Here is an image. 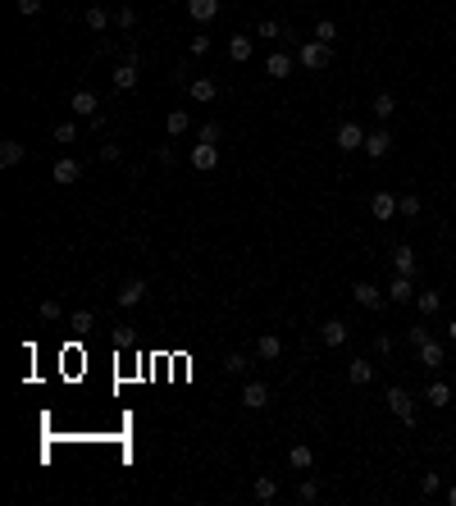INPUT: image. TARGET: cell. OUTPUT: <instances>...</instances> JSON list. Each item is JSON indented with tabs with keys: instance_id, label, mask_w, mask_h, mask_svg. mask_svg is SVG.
I'll list each match as a JSON object with an SVG mask.
<instances>
[{
	"instance_id": "cell-1",
	"label": "cell",
	"mask_w": 456,
	"mask_h": 506,
	"mask_svg": "<svg viewBox=\"0 0 456 506\" xmlns=\"http://www.w3.org/2000/svg\"><path fill=\"white\" fill-rule=\"evenodd\" d=\"M297 64L310 73H319V69H328L333 64V46H324V42H306L302 51H297Z\"/></svg>"
},
{
	"instance_id": "cell-2",
	"label": "cell",
	"mask_w": 456,
	"mask_h": 506,
	"mask_svg": "<svg viewBox=\"0 0 456 506\" xmlns=\"http://www.w3.org/2000/svg\"><path fill=\"white\" fill-rule=\"evenodd\" d=\"M383 402H388V411H393L397 420L406 424V429L415 424V397L406 393V388H388V397H383Z\"/></svg>"
},
{
	"instance_id": "cell-3",
	"label": "cell",
	"mask_w": 456,
	"mask_h": 506,
	"mask_svg": "<svg viewBox=\"0 0 456 506\" xmlns=\"http://www.w3.org/2000/svg\"><path fill=\"white\" fill-rule=\"evenodd\" d=\"M365 137H370V132H365L361 123H352V119H347V123H338V132H333L338 151H347V155H352V151H365Z\"/></svg>"
},
{
	"instance_id": "cell-4",
	"label": "cell",
	"mask_w": 456,
	"mask_h": 506,
	"mask_svg": "<svg viewBox=\"0 0 456 506\" xmlns=\"http://www.w3.org/2000/svg\"><path fill=\"white\" fill-rule=\"evenodd\" d=\"M192 169H197V173H215L219 169V146L197 142V146H192Z\"/></svg>"
},
{
	"instance_id": "cell-5",
	"label": "cell",
	"mask_w": 456,
	"mask_h": 506,
	"mask_svg": "<svg viewBox=\"0 0 456 506\" xmlns=\"http://www.w3.org/2000/svg\"><path fill=\"white\" fill-rule=\"evenodd\" d=\"M242 406H247V411H265L269 406V388L260 383V378H247V383H242Z\"/></svg>"
},
{
	"instance_id": "cell-6",
	"label": "cell",
	"mask_w": 456,
	"mask_h": 506,
	"mask_svg": "<svg viewBox=\"0 0 456 506\" xmlns=\"http://www.w3.org/2000/svg\"><path fill=\"white\" fill-rule=\"evenodd\" d=\"M187 96H192L197 105H210V101L219 96V82H215V78H192V82H187Z\"/></svg>"
},
{
	"instance_id": "cell-7",
	"label": "cell",
	"mask_w": 456,
	"mask_h": 506,
	"mask_svg": "<svg viewBox=\"0 0 456 506\" xmlns=\"http://www.w3.org/2000/svg\"><path fill=\"white\" fill-rule=\"evenodd\" d=\"M51 178L69 187V183H78V178H82V164H78V160H69V155H60V160L51 164Z\"/></svg>"
},
{
	"instance_id": "cell-8",
	"label": "cell",
	"mask_w": 456,
	"mask_h": 506,
	"mask_svg": "<svg viewBox=\"0 0 456 506\" xmlns=\"http://www.w3.org/2000/svg\"><path fill=\"white\" fill-rule=\"evenodd\" d=\"M415 352H420V365L424 369H443V361H448V347H443L438 338H429V343L415 347Z\"/></svg>"
},
{
	"instance_id": "cell-9",
	"label": "cell",
	"mask_w": 456,
	"mask_h": 506,
	"mask_svg": "<svg viewBox=\"0 0 456 506\" xmlns=\"http://www.w3.org/2000/svg\"><path fill=\"white\" fill-rule=\"evenodd\" d=\"M69 110L78 114V119H96V114H101V101H96L92 92H73L69 96Z\"/></svg>"
},
{
	"instance_id": "cell-10",
	"label": "cell",
	"mask_w": 456,
	"mask_h": 506,
	"mask_svg": "<svg viewBox=\"0 0 456 506\" xmlns=\"http://www.w3.org/2000/svg\"><path fill=\"white\" fill-rule=\"evenodd\" d=\"M114 301H119L123 310H133L137 301H147V283H142V278H128V283H123L119 292H114Z\"/></svg>"
},
{
	"instance_id": "cell-11",
	"label": "cell",
	"mask_w": 456,
	"mask_h": 506,
	"mask_svg": "<svg viewBox=\"0 0 456 506\" xmlns=\"http://www.w3.org/2000/svg\"><path fill=\"white\" fill-rule=\"evenodd\" d=\"M388 151H393V132H388V128H374L370 137H365V155H370V160H383Z\"/></svg>"
},
{
	"instance_id": "cell-12",
	"label": "cell",
	"mask_w": 456,
	"mask_h": 506,
	"mask_svg": "<svg viewBox=\"0 0 456 506\" xmlns=\"http://www.w3.org/2000/svg\"><path fill=\"white\" fill-rule=\"evenodd\" d=\"M352 297H356V301H361V306H365V310H383V292H379V288H374V283H365V278H361V283H356V288H352Z\"/></svg>"
},
{
	"instance_id": "cell-13",
	"label": "cell",
	"mask_w": 456,
	"mask_h": 506,
	"mask_svg": "<svg viewBox=\"0 0 456 506\" xmlns=\"http://www.w3.org/2000/svg\"><path fill=\"white\" fill-rule=\"evenodd\" d=\"M251 51H256V42H251L247 32L228 37V60H233V64H247V60H251Z\"/></svg>"
},
{
	"instance_id": "cell-14",
	"label": "cell",
	"mask_w": 456,
	"mask_h": 506,
	"mask_svg": "<svg viewBox=\"0 0 456 506\" xmlns=\"http://www.w3.org/2000/svg\"><path fill=\"white\" fill-rule=\"evenodd\" d=\"M137 78H142V73H137V64H128V60H123L119 69L110 73V82H114V92H133V87H137Z\"/></svg>"
},
{
	"instance_id": "cell-15",
	"label": "cell",
	"mask_w": 456,
	"mask_h": 506,
	"mask_svg": "<svg viewBox=\"0 0 456 506\" xmlns=\"http://www.w3.org/2000/svg\"><path fill=\"white\" fill-rule=\"evenodd\" d=\"M251 493H256V502H260V506H269V502L278 498V479H274V474H256Z\"/></svg>"
},
{
	"instance_id": "cell-16",
	"label": "cell",
	"mask_w": 456,
	"mask_h": 506,
	"mask_svg": "<svg viewBox=\"0 0 456 506\" xmlns=\"http://www.w3.org/2000/svg\"><path fill=\"white\" fill-rule=\"evenodd\" d=\"M370 215L374 219H393L397 215V197H393V192H374V197H370Z\"/></svg>"
},
{
	"instance_id": "cell-17",
	"label": "cell",
	"mask_w": 456,
	"mask_h": 506,
	"mask_svg": "<svg viewBox=\"0 0 456 506\" xmlns=\"http://www.w3.org/2000/svg\"><path fill=\"white\" fill-rule=\"evenodd\" d=\"M388 297H393V306H406V301H415V283H411V274H397V278H393V288H388Z\"/></svg>"
},
{
	"instance_id": "cell-18",
	"label": "cell",
	"mask_w": 456,
	"mask_h": 506,
	"mask_svg": "<svg viewBox=\"0 0 456 506\" xmlns=\"http://www.w3.org/2000/svg\"><path fill=\"white\" fill-rule=\"evenodd\" d=\"M187 14L197 18V23H215L219 18V0H187Z\"/></svg>"
},
{
	"instance_id": "cell-19",
	"label": "cell",
	"mask_w": 456,
	"mask_h": 506,
	"mask_svg": "<svg viewBox=\"0 0 456 506\" xmlns=\"http://www.w3.org/2000/svg\"><path fill=\"white\" fill-rule=\"evenodd\" d=\"M424 402H429L433 411H443V406H452V388L443 383V378H433V383L424 388Z\"/></svg>"
},
{
	"instance_id": "cell-20",
	"label": "cell",
	"mask_w": 456,
	"mask_h": 506,
	"mask_svg": "<svg viewBox=\"0 0 456 506\" xmlns=\"http://www.w3.org/2000/svg\"><path fill=\"white\" fill-rule=\"evenodd\" d=\"M164 132H169V137L192 132V114H187V110H169V114H164Z\"/></svg>"
},
{
	"instance_id": "cell-21",
	"label": "cell",
	"mask_w": 456,
	"mask_h": 506,
	"mask_svg": "<svg viewBox=\"0 0 456 506\" xmlns=\"http://www.w3.org/2000/svg\"><path fill=\"white\" fill-rule=\"evenodd\" d=\"M319 343H324V347H343L347 343V324H343V319H328V324L319 328Z\"/></svg>"
},
{
	"instance_id": "cell-22",
	"label": "cell",
	"mask_w": 456,
	"mask_h": 506,
	"mask_svg": "<svg viewBox=\"0 0 456 506\" xmlns=\"http://www.w3.org/2000/svg\"><path fill=\"white\" fill-rule=\"evenodd\" d=\"M265 73H269V78H288V73H292V55H288V51H274V55L265 60Z\"/></svg>"
},
{
	"instance_id": "cell-23",
	"label": "cell",
	"mask_w": 456,
	"mask_h": 506,
	"mask_svg": "<svg viewBox=\"0 0 456 506\" xmlns=\"http://www.w3.org/2000/svg\"><path fill=\"white\" fill-rule=\"evenodd\" d=\"M18 160H23V142L5 137V142H0V169H14Z\"/></svg>"
},
{
	"instance_id": "cell-24",
	"label": "cell",
	"mask_w": 456,
	"mask_h": 506,
	"mask_svg": "<svg viewBox=\"0 0 456 506\" xmlns=\"http://www.w3.org/2000/svg\"><path fill=\"white\" fill-rule=\"evenodd\" d=\"M256 356H260V361H278V356H283V338L265 333V338L256 343Z\"/></svg>"
},
{
	"instance_id": "cell-25",
	"label": "cell",
	"mask_w": 456,
	"mask_h": 506,
	"mask_svg": "<svg viewBox=\"0 0 456 506\" xmlns=\"http://www.w3.org/2000/svg\"><path fill=\"white\" fill-rule=\"evenodd\" d=\"M370 378H374V365H370V361H352V365H347V383L365 388Z\"/></svg>"
},
{
	"instance_id": "cell-26",
	"label": "cell",
	"mask_w": 456,
	"mask_h": 506,
	"mask_svg": "<svg viewBox=\"0 0 456 506\" xmlns=\"http://www.w3.org/2000/svg\"><path fill=\"white\" fill-rule=\"evenodd\" d=\"M393 110H397V101H393V92H379V96H374V105H370V114H374V119H379V123H388V119H393Z\"/></svg>"
},
{
	"instance_id": "cell-27",
	"label": "cell",
	"mask_w": 456,
	"mask_h": 506,
	"mask_svg": "<svg viewBox=\"0 0 456 506\" xmlns=\"http://www.w3.org/2000/svg\"><path fill=\"white\" fill-rule=\"evenodd\" d=\"M393 265H397V274H415V251L406 247V242L393 247Z\"/></svg>"
},
{
	"instance_id": "cell-28",
	"label": "cell",
	"mask_w": 456,
	"mask_h": 506,
	"mask_svg": "<svg viewBox=\"0 0 456 506\" xmlns=\"http://www.w3.org/2000/svg\"><path fill=\"white\" fill-rule=\"evenodd\" d=\"M288 465H292V470H310V465H315V452H310L306 443H297L292 452H288Z\"/></svg>"
},
{
	"instance_id": "cell-29",
	"label": "cell",
	"mask_w": 456,
	"mask_h": 506,
	"mask_svg": "<svg viewBox=\"0 0 456 506\" xmlns=\"http://www.w3.org/2000/svg\"><path fill=\"white\" fill-rule=\"evenodd\" d=\"M110 23H114V18L105 14V5H87V27H92V32H105Z\"/></svg>"
},
{
	"instance_id": "cell-30",
	"label": "cell",
	"mask_w": 456,
	"mask_h": 506,
	"mask_svg": "<svg viewBox=\"0 0 456 506\" xmlns=\"http://www.w3.org/2000/svg\"><path fill=\"white\" fill-rule=\"evenodd\" d=\"M415 306H420V315H438V306H443V297H438V292H415Z\"/></svg>"
},
{
	"instance_id": "cell-31",
	"label": "cell",
	"mask_w": 456,
	"mask_h": 506,
	"mask_svg": "<svg viewBox=\"0 0 456 506\" xmlns=\"http://www.w3.org/2000/svg\"><path fill=\"white\" fill-rule=\"evenodd\" d=\"M69 328H73V333H92V328H96V315H92V310H73V315H69Z\"/></svg>"
},
{
	"instance_id": "cell-32",
	"label": "cell",
	"mask_w": 456,
	"mask_h": 506,
	"mask_svg": "<svg viewBox=\"0 0 456 506\" xmlns=\"http://www.w3.org/2000/svg\"><path fill=\"white\" fill-rule=\"evenodd\" d=\"M315 42H324V46L338 42V23H333V18H319V23H315Z\"/></svg>"
},
{
	"instance_id": "cell-33",
	"label": "cell",
	"mask_w": 456,
	"mask_h": 506,
	"mask_svg": "<svg viewBox=\"0 0 456 506\" xmlns=\"http://www.w3.org/2000/svg\"><path fill=\"white\" fill-rule=\"evenodd\" d=\"M219 137H224V128H219L215 119H210V123H201V128H197V142H210V146H219Z\"/></svg>"
},
{
	"instance_id": "cell-34",
	"label": "cell",
	"mask_w": 456,
	"mask_h": 506,
	"mask_svg": "<svg viewBox=\"0 0 456 506\" xmlns=\"http://www.w3.org/2000/svg\"><path fill=\"white\" fill-rule=\"evenodd\" d=\"M51 137L60 142V146H69V142H78V123H69V119H64V123H55V132H51Z\"/></svg>"
},
{
	"instance_id": "cell-35",
	"label": "cell",
	"mask_w": 456,
	"mask_h": 506,
	"mask_svg": "<svg viewBox=\"0 0 456 506\" xmlns=\"http://www.w3.org/2000/svg\"><path fill=\"white\" fill-rule=\"evenodd\" d=\"M297 502H306V506L319 502V483L315 479H302V483H297Z\"/></svg>"
},
{
	"instance_id": "cell-36",
	"label": "cell",
	"mask_w": 456,
	"mask_h": 506,
	"mask_svg": "<svg viewBox=\"0 0 456 506\" xmlns=\"http://www.w3.org/2000/svg\"><path fill=\"white\" fill-rule=\"evenodd\" d=\"M224 374H233V378H242V374H247V356H242V352H233L228 361H224Z\"/></svg>"
},
{
	"instance_id": "cell-37",
	"label": "cell",
	"mask_w": 456,
	"mask_h": 506,
	"mask_svg": "<svg viewBox=\"0 0 456 506\" xmlns=\"http://www.w3.org/2000/svg\"><path fill=\"white\" fill-rule=\"evenodd\" d=\"M397 215L415 219V215H420V197H397Z\"/></svg>"
},
{
	"instance_id": "cell-38",
	"label": "cell",
	"mask_w": 456,
	"mask_h": 506,
	"mask_svg": "<svg viewBox=\"0 0 456 506\" xmlns=\"http://www.w3.org/2000/svg\"><path fill=\"white\" fill-rule=\"evenodd\" d=\"M256 37H269V42H278V37H288V32H283V27L274 23V18H265V23L256 27Z\"/></svg>"
},
{
	"instance_id": "cell-39",
	"label": "cell",
	"mask_w": 456,
	"mask_h": 506,
	"mask_svg": "<svg viewBox=\"0 0 456 506\" xmlns=\"http://www.w3.org/2000/svg\"><path fill=\"white\" fill-rule=\"evenodd\" d=\"M14 9L23 18H37V14H42V0H14Z\"/></svg>"
},
{
	"instance_id": "cell-40",
	"label": "cell",
	"mask_w": 456,
	"mask_h": 506,
	"mask_svg": "<svg viewBox=\"0 0 456 506\" xmlns=\"http://www.w3.org/2000/svg\"><path fill=\"white\" fill-rule=\"evenodd\" d=\"M114 23H119V27H133V23H137V14H133V5H119V9H114Z\"/></svg>"
},
{
	"instance_id": "cell-41",
	"label": "cell",
	"mask_w": 456,
	"mask_h": 506,
	"mask_svg": "<svg viewBox=\"0 0 456 506\" xmlns=\"http://www.w3.org/2000/svg\"><path fill=\"white\" fill-rule=\"evenodd\" d=\"M60 315H64V310H60V301H42V319H46V324H55Z\"/></svg>"
},
{
	"instance_id": "cell-42",
	"label": "cell",
	"mask_w": 456,
	"mask_h": 506,
	"mask_svg": "<svg viewBox=\"0 0 456 506\" xmlns=\"http://www.w3.org/2000/svg\"><path fill=\"white\" fill-rule=\"evenodd\" d=\"M438 488H443V479H438V474H424V479H420V493H424V498H433Z\"/></svg>"
},
{
	"instance_id": "cell-43",
	"label": "cell",
	"mask_w": 456,
	"mask_h": 506,
	"mask_svg": "<svg viewBox=\"0 0 456 506\" xmlns=\"http://www.w3.org/2000/svg\"><path fill=\"white\" fill-rule=\"evenodd\" d=\"M119 155H123V146H119V142H105V146H101V160H105V164L119 160Z\"/></svg>"
},
{
	"instance_id": "cell-44",
	"label": "cell",
	"mask_w": 456,
	"mask_h": 506,
	"mask_svg": "<svg viewBox=\"0 0 456 506\" xmlns=\"http://www.w3.org/2000/svg\"><path fill=\"white\" fill-rule=\"evenodd\" d=\"M406 338H411V347H424L429 343V328H406Z\"/></svg>"
},
{
	"instance_id": "cell-45",
	"label": "cell",
	"mask_w": 456,
	"mask_h": 506,
	"mask_svg": "<svg viewBox=\"0 0 456 506\" xmlns=\"http://www.w3.org/2000/svg\"><path fill=\"white\" fill-rule=\"evenodd\" d=\"M187 51H192V55H206V51H210V37H192Z\"/></svg>"
},
{
	"instance_id": "cell-46",
	"label": "cell",
	"mask_w": 456,
	"mask_h": 506,
	"mask_svg": "<svg viewBox=\"0 0 456 506\" xmlns=\"http://www.w3.org/2000/svg\"><path fill=\"white\" fill-rule=\"evenodd\" d=\"M374 352H379V356H388V352H393V338H388V333H379V338H374Z\"/></svg>"
},
{
	"instance_id": "cell-47",
	"label": "cell",
	"mask_w": 456,
	"mask_h": 506,
	"mask_svg": "<svg viewBox=\"0 0 456 506\" xmlns=\"http://www.w3.org/2000/svg\"><path fill=\"white\" fill-rule=\"evenodd\" d=\"M448 506H456V483H452V488H448Z\"/></svg>"
},
{
	"instance_id": "cell-48",
	"label": "cell",
	"mask_w": 456,
	"mask_h": 506,
	"mask_svg": "<svg viewBox=\"0 0 456 506\" xmlns=\"http://www.w3.org/2000/svg\"><path fill=\"white\" fill-rule=\"evenodd\" d=\"M448 338H452V343H456V319H452V324H448Z\"/></svg>"
},
{
	"instance_id": "cell-49",
	"label": "cell",
	"mask_w": 456,
	"mask_h": 506,
	"mask_svg": "<svg viewBox=\"0 0 456 506\" xmlns=\"http://www.w3.org/2000/svg\"><path fill=\"white\" fill-rule=\"evenodd\" d=\"M87 5H101V0H87Z\"/></svg>"
},
{
	"instance_id": "cell-50",
	"label": "cell",
	"mask_w": 456,
	"mask_h": 506,
	"mask_svg": "<svg viewBox=\"0 0 456 506\" xmlns=\"http://www.w3.org/2000/svg\"><path fill=\"white\" fill-rule=\"evenodd\" d=\"M123 5H128V0H123Z\"/></svg>"
}]
</instances>
